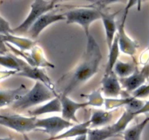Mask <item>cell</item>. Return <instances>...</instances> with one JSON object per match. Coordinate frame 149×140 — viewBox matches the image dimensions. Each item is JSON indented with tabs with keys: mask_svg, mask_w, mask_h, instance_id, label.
Instances as JSON below:
<instances>
[{
	"mask_svg": "<svg viewBox=\"0 0 149 140\" xmlns=\"http://www.w3.org/2000/svg\"><path fill=\"white\" fill-rule=\"evenodd\" d=\"M67 24H76L84 29L86 38L91 35L90 26L94 21L101 20L100 10L92 8H75L64 13Z\"/></svg>",
	"mask_w": 149,
	"mask_h": 140,
	"instance_id": "obj_4",
	"label": "cell"
},
{
	"mask_svg": "<svg viewBox=\"0 0 149 140\" xmlns=\"http://www.w3.org/2000/svg\"><path fill=\"white\" fill-rule=\"evenodd\" d=\"M148 51H149V45H148Z\"/></svg>",
	"mask_w": 149,
	"mask_h": 140,
	"instance_id": "obj_32",
	"label": "cell"
},
{
	"mask_svg": "<svg viewBox=\"0 0 149 140\" xmlns=\"http://www.w3.org/2000/svg\"><path fill=\"white\" fill-rule=\"evenodd\" d=\"M66 21L65 16L64 14H57L54 12H47L42 15L39 19L37 20L32 26L29 30L28 34L31 39H37L39 37L42 31L51 24L61 21Z\"/></svg>",
	"mask_w": 149,
	"mask_h": 140,
	"instance_id": "obj_11",
	"label": "cell"
},
{
	"mask_svg": "<svg viewBox=\"0 0 149 140\" xmlns=\"http://www.w3.org/2000/svg\"><path fill=\"white\" fill-rule=\"evenodd\" d=\"M0 65L15 72H19L20 67L16 60V56L13 55H0Z\"/></svg>",
	"mask_w": 149,
	"mask_h": 140,
	"instance_id": "obj_24",
	"label": "cell"
},
{
	"mask_svg": "<svg viewBox=\"0 0 149 140\" xmlns=\"http://www.w3.org/2000/svg\"><path fill=\"white\" fill-rule=\"evenodd\" d=\"M2 40L3 42H8L13 45H15L20 49V51H24L27 50H30L34 48L35 45V42L27 38H23L19 36H15L13 34H8L7 35L2 36Z\"/></svg>",
	"mask_w": 149,
	"mask_h": 140,
	"instance_id": "obj_18",
	"label": "cell"
},
{
	"mask_svg": "<svg viewBox=\"0 0 149 140\" xmlns=\"http://www.w3.org/2000/svg\"><path fill=\"white\" fill-rule=\"evenodd\" d=\"M1 115H0V117H1Z\"/></svg>",
	"mask_w": 149,
	"mask_h": 140,
	"instance_id": "obj_33",
	"label": "cell"
},
{
	"mask_svg": "<svg viewBox=\"0 0 149 140\" xmlns=\"http://www.w3.org/2000/svg\"><path fill=\"white\" fill-rule=\"evenodd\" d=\"M61 112V104L58 96L55 97L53 99L45 102L42 106H40L35 109L30 110L29 114L31 117H35L45 115L48 113H54V112Z\"/></svg>",
	"mask_w": 149,
	"mask_h": 140,
	"instance_id": "obj_16",
	"label": "cell"
},
{
	"mask_svg": "<svg viewBox=\"0 0 149 140\" xmlns=\"http://www.w3.org/2000/svg\"><path fill=\"white\" fill-rule=\"evenodd\" d=\"M136 3H137V2H132V1L128 2L125 9H124L122 20L117 25V37H118L120 51H121L123 53L129 55H134L136 53L137 48H138L137 42L133 40L128 36V34H127L125 30L126 20H127V15H128L129 10Z\"/></svg>",
	"mask_w": 149,
	"mask_h": 140,
	"instance_id": "obj_5",
	"label": "cell"
},
{
	"mask_svg": "<svg viewBox=\"0 0 149 140\" xmlns=\"http://www.w3.org/2000/svg\"><path fill=\"white\" fill-rule=\"evenodd\" d=\"M16 60L20 67L19 72L15 73L17 76L24 77V78L34 80L36 82H42L44 85H46L49 89H51L53 92L56 94L55 91H54V84H53L52 81L50 79L49 77L44 72V70L41 69L40 67H32V66L27 64L24 60L17 58V57Z\"/></svg>",
	"mask_w": 149,
	"mask_h": 140,
	"instance_id": "obj_7",
	"label": "cell"
},
{
	"mask_svg": "<svg viewBox=\"0 0 149 140\" xmlns=\"http://www.w3.org/2000/svg\"><path fill=\"white\" fill-rule=\"evenodd\" d=\"M61 104V118L67 121H74L78 123L76 118V112L79 110L86 107L89 105L88 101L86 102H78L74 101L68 96V95L61 94L58 96Z\"/></svg>",
	"mask_w": 149,
	"mask_h": 140,
	"instance_id": "obj_9",
	"label": "cell"
},
{
	"mask_svg": "<svg viewBox=\"0 0 149 140\" xmlns=\"http://www.w3.org/2000/svg\"><path fill=\"white\" fill-rule=\"evenodd\" d=\"M86 40V49L82 61L72 74L68 84L62 93L66 95H68L76 87L87 82L99 71L102 60L100 48L91 34Z\"/></svg>",
	"mask_w": 149,
	"mask_h": 140,
	"instance_id": "obj_1",
	"label": "cell"
},
{
	"mask_svg": "<svg viewBox=\"0 0 149 140\" xmlns=\"http://www.w3.org/2000/svg\"><path fill=\"white\" fill-rule=\"evenodd\" d=\"M146 112H149V101H147L146 104H144L143 107H142L138 112H136L134 115H135L136 116V115H140V114H143V113H146Z\"/></svg>",
	"mask_w": 149,
	"mask_h": 140,
	"instance_id": "obj_27",
	"label": "cell"
},
{
	"mask_svg": "<svg viewBox=\"0 0 149 140\" xmlns=\"http://www.w3.org/2000/svg\"><path fill=\"white\" fill-rule=\"evenodd\" d=\"M149 122V118H146L144 121L137 123L128 129L125 130L124 132V140H140L142 134L145 128Z\"/></svg>",
	"mask_w": 149,
	"mask_h": 140,
	"instance_id": "obj_21",
	"label": "cell"
},
{
	"mask_svg": "<svg viewBox=\"0 0 149 140\" xmlns=\"http://www.w3.org/2000/svg\"><path fill=\"white\" fill-rule=\"evenodd\" d=\"M24 139L25 140H31L26 135V134H24Z\"/></svg>",
	"mask_w": 149,
	"mask_h": 140,
	"instance_id": "obj_29",
	"label": "cell"
},
{
	"mask_svg": "<svg viewBox=\"0 0 149 140\" xmlns=\"http://www.w3.org/2000/svg\"><path fill=\"white\" fill-rule=\"evenodd\" d=\"M88 98H89V100L88 101V102L89 105L100 107L104 104V99L102 97L100 91H97L94 92L91 95L88 96Z\"/></svg>",
	"mask_w": 149,
	"mask_h": 140,
	"instance_id": "obj_25",
	"label": "cell"
},
{
	"mask_svg": "<svg viewBox=\"0 0 149 140\" xmlns=\"http://www.w3.org/2000/svg\"><path fill=\"white\" fill-rule=\"evenodd\" d=\"M113 119V112L111 111L104 110H94L91 115V119L89 120L91 123L90 127L96 128L97 127L104 126L111 122Z\"/></svg>",
	"mask_w": 149,
	"mask_h": 140,
	"instance_id": "obj_19",
	"label": "cell"
},
{
	"mask_svg": "<svg viewBox=\"0 0 149 140\" xmlns=\"http://www.w3.org/2000/svg\"><path fill=\"white\" fill-rule=\"evenodd\" d=\"M131 98H104V104L106 110H110L118 108L121 106H126L131 101Z\"/></svg>",
	"mask_w": 149,
	"mask_h": 140,
	"instance_id": "obj_23",
	"label": "cell"
},
{
	"mask_svg": "<svg viewBox=\"0 0 149 140\" xmlns=\"http://www.w3.org/2000/svg\"><path fill=\"white\" fill-rule=\"evenodd\" d=\"M0 140H13L10 138H0Z\"/></svg>",
	"mask_w": 149,
	"mask_h": 140,
	"instance_id": "obj_30",
	"label": "cell"
},
{
	"mask_svg": "<svg viewBox=\"0 0 149 140\" xmlns=\"http://www.w3.org/2000/svg\"><path fill=\"white\" fill-rule=\"evenodd\" d=\"M136 70L134 64L118 61L113 69V72L119 79L126 78L132 75Z\"/></svg>",
	"mask_w": 149,
	"mask_h": 140,
	"instance_id": "obj_22",
	"label": "cell"
},
{
	"mask_svg": "<svg viewBox=\"0 0 149 140\" xmlns=\"http://www.w3.org/2000/svg\"><path fill=\"white\" fill-rule=\"evenodd\" d=\"M73 124L70 121H67L59 116H53L46 118L38 119L35 123L36 128H41L44 132L47 133L51 137H56L61 131L67 128H70Z\"/></svg>",
	"mask_w": 149,
	"mask_h": 140,
	"instance_id": "obj_8",
	"label": "cell"
},
{
	"mask_svg": "<svg viewBox=\"0 0 149 140\" xmlns=\"http://www.w3.org/2000/svg\"><path fill=\"white\" fill-rule=\"evenodd\" d=\"M149 78V64H146L141 70H136L130 77L119 79L122 88L128 92H134L145 85V82Z\"/></svg>",
	"mask_w": 149,
	"mask_h": 140,
	"instance_id": "obj_10",
	"label": "cell"
},
{
	"mask_svg": "<svg viewBox=\"0 0 149 140\" xmlns=\"http://www.w3.org/2000/svg\"><path fill=\"white\" fill-rule=\"evenodd\" d=\"M37 118L26 117L19 115H1L0 125L8 127L15 131L25 134L36 129L35 123Z\"/></svg>",
	"mask_w": 149,
	"mask_h": 140,
	"instance_id": "obj_6",
	"label": "cell"
},
{
	"mask_svg": "<svg viewBox=\"0 0 149 140\" xmlns=\"http://www.w3.org/2000/svg\"><path fill=\"white\" fill-rule=\"evenodd\" d=\"M90 125H91V123H90L89 120H88V121H86V122L81 123H78L74 125H73L72 126L70 127V128H68V130L64 131L62 134H58L56 137H51V138L45 140L64 139L77 137L78 136L87 134H88V130L90 129Z\"/></svg>",
	"mask_w": 149,
	"mask_h": 140,
	"instance_id": "obj_15",
	"label": "cell"
},
{
	"mask_svg": "<svg viewBox=\"0 0 149 140\" xmlns=\"http://www.w3.org/2000/svg\"><path fill=\"white\" fill-rule=\"evenodd\" d=\"M74 140H88L87 139V134L78 136V137H75Z\"/></svg>",
	"mask_w": 149,
	"mask_h": 140,
	"instance_id": "obj_28",
	"label": "cell"
},
{
	"mask_svg": "<svg viewBox=\"0 0 149 140\" xmlns=\"http://www.w3.org/2000/svg\"><path fill=\"white\" fill-rule=\"evenodd\" d=\"M149 95V83L148 85H144L135 91L133 92V96L135 98H145Z\"/></svg>",
	"mask_w": 149,
	"mask_h": 140,
	"instance_id": "obj_26",
	"label": "cell"
},
{
	"mask_svg": "<svg viewBox=\"0 0 149 140\" xmlns=\"http://www.w3.org/2000/svg\"><path fill=\"white\" fill-rule=\"evenodd\" d=\"M26 92V87L24 85L15 89L0 90V108L13 104Z\"/></svg>",
	"mask_w": 149,
	"mask_h": 140,
	"instance_id": "obj_14",
	"label": "cell"
},
{
	"mask_svg": "<svg viewBox=\"0 0 149 140\" xmlns=\"http://www.w3.org/2000/svg\"><path fill=\"white\" fill-rule=\"evenodd\" d=\"M102 91L105 96L116 98L121 92V85L117 75L114 72L104 73L101 80Z\"/></svg>",
	"mask_w": 149,
	"mask_h": 140,
	"instance_id": "obj_12",
	"label": "cell"
},
{
	"mask_svg": "<svg viewBox=\"0 0 149 140\" xmlns=\"http://www.w3.org/2000/svg\"><path fill=\"white\" fill-rule=\"evenodd\" d=\"M0 55H5V53L2 52V51H0Z\"/></svg>",
	"mask_w": 149,
	"mask_h": 140,
	"instance_id": "obj_31",
	"label": "cell"
},
{
	"mask_svg": "<svg viewBox=\"0 0 149 140\" xmlns=\"http://www.w3.org/2000/svg\"><path fill=\"white\" fill-rule=\"evenodd\" d=\"M56 2L54 1H43L35 0L31 3V10L26 19L15 28H11L10 34H15V36L23 35L28 33L33 24L39 19L42 15L49 12L55 7Z\"/></svg>",
	"mask_w": 149,
	"mask_h": 140,
	"instance_id": "obj_3",
	"label": "cell"
},
{
	"mask_svg": "<svg viewBox=\"0 0 149 140\" xmlns=\"http://www.w3.org/2000/svg\"><path fill=\"white\" fill-rule=\"evenodd\" d=\"M58 96L55 93L40 82H35L34 86L19 99L13 104L14 109L24 110Z\"/></svg>",
	"mask_w": 149,
	"mask_h": 140,
	"instance_id": "obj_2",
	"label": "cell"
},
{
	"mask_svg": "<svg viewBox=\"0 0 149 140\" xmlns=\"http://www.w3.org/2000/svg\"><path fill=\"white\" fill-rule=\"evenodd\" d=\"M118 135L113 124L104 126L101 128L89 129L87 134L88 140H106Z\"/></svg>",
	"mask_w": 149,
	"mask_h": 140,
	"instance_id": "obj_17",
	"label": "cell"
},
{
	"mask_svg": "<svg viewBox=\"0 0 149 140\" xmlns=\"http://www.w3.org/2000/svg\"><path fill=\"white\" fill-rule=\"evenodd\" d=\"M108 58H107L105 71H104V73L105 74L113 72L114 67H115L116 64V62L118 61V56H119L120 49L119 45H118L117 34L116 35V37L115 39H114L111 48H110V50H108Z\"/></svg>",
	"mask_w": 149,
	"mask_h": 140,
	"instance_id": "obj_20",
	"label": "cell"
},
{
	"mask_svg": "<svg viewBox=\"0 0 149 140\" xmlns=\"http://www.w3.org/2000/svg\"><path fill=\"white\" fill-rule=\"evenodd\" d=\"M100 12H101V20L102 21L104 31H105L106 44L108 50H110L116 35L117 24L116 22V17L118 14L119 11L113 13H107L101 11Z\"/></svg>",
	"mask_w": 149,
	"mask_h": 140,
	"instance_id": "obj_13",
	"label": "cell"
}]
</instances>
